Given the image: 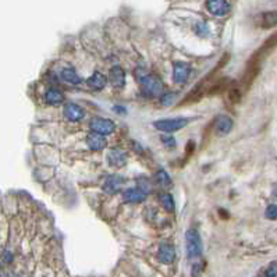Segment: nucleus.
I'll list each match as a JSON object with an SVG mask.
<instances>
[{
	"instance_id": "obj_19",
	"label": "nucleus",
	"mask_w": 277,
	"mask_h": 277,
	"mask_svg": "<svg viewBox=\"0 0 277 277\" xmlns=\"http://www.w3.org/2000/svg\"><path fill=\"white\" fill-rule=\"evenodd\" d=\"M62 77H63L64 81L70 82V84H73V85H78V84H81L82 81L74 68H64V70L62 71Z\"/></svg>"
},
{
	"instance_id": "obj_13",
	"label": "nucleus",
	"mask_w": 277,
	"mask_h": 277,
	"mask_svg": "<svg viewBox=\"0 0 277 277\" xmlns=\"http://www.w3.org/2000/svg\"><path fill=\"white\" fill-rule=\"evenodd\" d=\"M258 24L263 30H270L277 27V11H266L258 17Z\"/></svg>"
},
{
	"instance_id": "obj_18",
	"label": "nucleus",
	"mask_w": 277,
	"mask_h": 277,
	"mask_svg": "<svg viewBox=\"0 0 277 277\" xmlns=\"http://www.w3.org/2000/svg\"><path fill=\"white\" fill-rule=\"evenodd\" d=\"M45 100L52 106H59L64 102V95H63L62 91L57 90V88H49L45 93Z\"/></svg>"
},
{
	"instance_id": "obj_6",
	"label": "nucleus",
	"mask_w": 277,
	"mask_h": 277,
	"mask_svg": "<svg viewBox=\"0 0 277 277\" xmlns=\"http://www.w3.org/2000/svg\"><path fill=\"white\" fill-rule=\"evenodd\" d=\"M233 125H234L233 119L226 114L217 116L213 123V127H215V131L217 132V135H227L228 132L233 130Z\"/></svg>"
},
{
	"instance_id": "obj_24",
	"label": "nucleus",
	"mask_w": 277,
	"mask_h": 277,
	"mask_svg": "<svg viewBox=\"0 0 277 277\" xmlns=\"http://www.w3.org/2000/svg\"><path fill=\"white\" fill-rule=\"evenodd\" d=\"M160 139H162L164 147L169 148V149H173V148L177 147V141H176L174 137H171V135H162Z\"/></svg>"
},
{
	"instance_id": "obj_9",
	"label": "nucleus",
	"mask_w": 277,
	"mask_h": 277,
	"mask_svg": "<svg viewBox=\"0 0 277 277\" xmlns=\"http://www.w3.org/2000/svg\"><path fill=\"white\" fill-rule=\"evenodd\" d=\"M107 163L112 167H116V169H120V167H124L127 164V155L123 152L122 149H110V152L107 154Z\"/></svg>"
},
{
	"instance_id": "obj_1",
	"label": "nucleus",
	"mask_w": 277,
	"mask_h": 277,
	"mask_svg": "<svg viewBox=\"0 0 277 277\" xmlns=\"http://www.w3.org/2000/svg\"><path fill=\"white\" fill-rule=\"evenodd\" d=\"M142 93L148 98H157L163 93L164 84L163 81L154 74H145L139 78Z\"/></svg>"
},
{
	"instance_id": "obj_27",
	"label": "nucleus",
	"mask_w": 277,
	"mask_h": 277,
	"mask_svg": "<svg viewBox=\"0 0 277 277\" xmlns=\"http://www.w3.org/2000/svg\"><path fill=\"white\" fill-rule=\"evenodd\" d=\"M114 110L117 112V113H124V107H120V106H114Z\"/></svg>"
},
{
	"instance_id": "obj_5",
	"label": "nucleus",
	"mask_w": 277,
	"mask_h": 277,
	"mask_svg": "<svg viewBox=\"0 0 277 277\" xmlns=\"http://www.w3.org/2000/svg\"><path fill=\"white\" fill-rule=\"evenodd\" d=\"M205 6L211 14L216 17L227 16L231 11V3L226 0H211V1H206Z\"/></svg>"
},
{
	"instance_id": "obj_8",
	"label": "nucleus",
	"mask_w": 277,
	"mask_h": 277,
	"mask_svg": "<svg viewBox=\"0 0 277 277\" xmlns=\"http://www.w3.org/2000/svg\"><path fill=\"white\" fill-rule=\"evenodd\" d=\"M109 80L110 84L117 90H123L125 85V71L123 70L120 65H114L109 71Z\"/></svg>"
},
{
	"instance_id": "obj_22",
	"label": "nucleus",
	"mask_w": 277,
	"mask_h": 277,
	"mask_svg": "<svg viewBox=\"0 0 277 277\" xmlns=\"http://www.w3.org/2000/svg\"><path fill=\"white\" fill-rule=\"evenodd\" d=\"M177 92H166L162 95V99H160V103L163 105V106H171V105H174L176 103V100H177Z\"/></svg>"
},
{
	"instance_id": "obj_20",
	"label": "nucleus",
	"mask_w": 277,
	"mask_h": 277,
	"mask_svg": "<svg viewBox=\"0 0 277 277\" xmlns=\"http://www.w3.org/2000/svg\"><path fill=\"white\" fill-rule=\"evenodd\" d=\"M156 181L160 187L163 188H170L171 187V179L169 176V173H166L164 170H159L156 173Z\"/></svg>"
},
{
	"instance_id": "obj_11",
	"label": "nucleus",
	"mask_w": 277,
	"mask_h": 277,
	"mask_svg": "<svg viewBox=\"0 0 277 277\" xmlns=\"http://www.w3.org/2000/svg\"><path fill=\"white\" fill-rule=\"evenodd\" d=\"M276 48H277V32L273 33V35H270L269 38L263 42V45H262L261 48L255 52V55L261 57L262 60H265V59L269 56L270 53L276 49Z\"/></svg>"
},
{
	"instance_id": "obj_26",
	"label": "nucleus",
	"mask_w": 277,
	"mask_h": 277,
	"mask_svg": "<svg viewBox=\"0 0 277 277\" xmlns=\"http://www.w3.org/2000/svg\"><path fill=\"white\" fill-rule=\"evenodd\" d=\"M265 277H277V263H272L265 272Z\"/></svg>"
},
{
	"instance_id": "obj_25",
	"label": "nucleus",
	"mask_w": 277,
	"mask_h": 277,
	"mask_svg": "<svg viewBox=\"0 0 277 277\" xmlns=\"http://www.w3.org/2000/svg\"><path fill=\"white\" fill-rule=\"evenodd\" d=\"M265 216L270 219V220H277V205H269L266 208Z\"/></svg>"
},
{
	"instance_id": "obj_23",
	"label": "nucleus",
	"mask_w": 277,
	"mask_h": 277,
	"mask_svg": "<svg viewBox=\"0 0 277 277\" xmlns=\"http://www.w3.org/2000/svg\"><path fill=\"white\" fill-rule=\"evenodd\" d=\"M194 31H195V33L198 36L206 38V36L209 35V27H208V24H205L202 21H199V23L194 27Z\"/></svg>"
},
{
	"instance_id": "obj_2",
	"label": "nucleus",
	"mask_w": 277,
	"mask_h": 277,
	"mask_svg": "<svg viewBox=\"0 0 277 277\" xmlns=\"http://www.w3.org/2000/svg\"><path fill=\"white\" fill-rule=\"evenodd\" d=\"M187 253L188 258H199L202 255L204 246H202V238L195 228H189L187 231Z\"/></svg>"
},
{
	"instance_id": "obj_12",
	"label": "nucleus",
	"mask_w": 277,
	"mask_h": 277,
	"mask_svg": "<svg viewBox=\"0 0 277 277\" xmlns=\"http://www.w3.org/2000/svg\"><path fill=\"white\" fill-rule=\"evenodd\" d=\"M64 116L70 122H80L84 119L85 112L81 106H78L75 103H67L64 106Z\"/></svg>"
},
{
	"instance_id": "obj_3",
	"label": "nucleus",
	"mask_w": 277,
	"mask_h": 277,
	"mask_svg": "<svg viewBox=\"0 0 277 277\" xmlns=\"http://www.w3.org/2000/svg\"><path fill=\"white\" fill-rule=\"evenodd\" d=\"M90 127L92 132H96L100 135H109L116 131V124L110 119H103V117H95L90 123Z\"/></svg>"
},
{
	"instance_id": "obj_28",
	"label": "nucleus",
	"mask_w": 277,
	"mask_h": 277,
	"mask_svg": "<svg viewBox=\"0 0 277 277\" xmlns=\"http://www.w3.org/2000/svg\"><path fill=\"white\" fill-rule=\"evenodd\" d=\"M273 196L277 199V184L275 185V188H273Z\"/></svg>"
},
{
	"instance_id": "obj_14",
	"label": "nucleus",
	"mask_w": 277,
	"mask_h": 277,
	"mask_svg": "<svg viewBox=\"0 0 277 277\" xmlns=\"http://www.w3.org/2000/svg\"><path fill=\"white\" fill-rule=\"evenodd\" d=\"M148 196V194H145L142 189L139 188H128L124 191L123 194V198L125 202H132V204H138V202H142L145 201V198Z\"/></svg>"
},
{
	"instance_id": "obj_10",
	"label": "nucleus",
	"mask_w": 277,
	"mask_h": 277,
	"mask_svg": "<svg viewBox=\"0 0 277 277\" xmlns=\"http://www.w3.org/2000/svg\"><path fill=\"white\" fill-rule=\"evenodd\" d=\"M157 258L162 263L166 265H170L176 259V251H174V246L170 243H162L159 246V251H157Z\"/></svg>"
},
{
	"instance_id": "obj_7",
	"label": "nucleus",
	"mask_w": 277,
	"mask_h": 277,
	"mask_svg": "<svg viewBox=\"0 0 277 277\" xmlns=\"http://www.w3.org/2000/svg\"><path fill=\"white\" fill-rule=\"evenodd\" d=\"M189 73H191V67H189L188 63H184V62L174 63V67H173V78H174V82L184 84L188 80Z\"/></svg>"
},
{
	"instance_id": "obj_21",
	"label": "nucleus",
	"mask_w": 277,
	"mask_h": 277,
	"mask_svg": "<svg viewBox=\"0 0 277 277\" xmlns=\"http://www.w3.org/2000/svg\"><path fill=\"white\" fill-rule=\"evenodd\" d=\"M160 202L163 205V208L167 212H174L176 209V204H174V199L170 194H162L160 195Z\"/></svg>"
},
{
	"instance_id": "obj_4",
	"label": "nucleus",
	"mask_w": 277,
	"mask_h": 277,
	"mask_svg": "<svg viewBox=\"0 0 277 277\" xmlns=\"http://www.w3.org/2000/svg\"><path fill=\"white\" fill-rule=\"evenodd\" d=\"M188 124V119L179 117V119H163V120H157L155 122V128L163 132H173V131H179L184 128Z\"/></svg>"
},
{
	"instance_id": "obj_17",
	"label": "nucleus",
	"mask_w": 277,
	"mask_h": 277,
	"mask_svg": "<svg viewBox=\"0 0 277 277\" xmlns=\"http://www.w3.org/2000/svg\"><path fill=\"white\" fill-rule=\"evenodd\" d=\"M107 84V78L99 71H95V73L91 75L90 78L87 80V85L90 87L91 90L93 91H102Z\"/></svg>"
},
{
	"instance_id": "obj_16",
	"label": "nucleus",
	"mask_w": 277,
	"mask_h": 277,
	"mask_svg": "<svg viewBox=\"0 0 277 277\" xmlns=\"http://www.w3.org/2000/svg\"><path fill=\"white\" fill-rule=\"evenodd\" d=\"M87 144L92 151H102L103 148H106L107 141L105 138V135H100L96 132H91L90 135L87 137Z\"/></svg>"
},
{
	"instance_id": "obj_15",
	"label": "nucleus",
	"mask_w": 277,
	"mask_h": 277,
	"mask_svg": "<svg viewBox=\"0 0 277 277\" xmlns=\"http://www.w3.org/2000/svg\"><path fill=\"white\" fill-rule=\"evenodd\" d=\"M123 183H124V179L120 176H109L103 184V191L107 194H116L120 191Z\"/></svg>"
}]
</instances>
